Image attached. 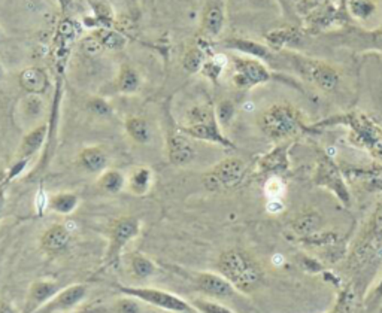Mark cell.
<instances>
[{"instance_id":"1","label":"cell","mask_w":382,"mask_h":313,"mask_svg":"<svg viewBox=\"0 0 382 313\" xmlns=\"http://www.w3.org/2000/svg\"><path fill=\"white\" fill-rule=\"evenodd\" d=\"M217 267L219 274L235 286L238 293H251L263 281L260 265L240 249H228L219 255Z\"/></svg>"},{"instance_id":"2","label":"cell","mask_w":382,"mask_h":313,"mask_svg":"<svg viewBox=\"0 0 382 313\" xmlns=\"http://www.w3.org/2000/svg\"><path fill=\"white\" fill-rule=\"evenodd\" d=\"M184 134L190 139L215 144L224 148H233L228 139L223 134L221 125L215 118V111L212 108H194L190 111V121L187 125H179Z\"/></svg>"},{"instance_id":"3","label":"cell","mask_w":382,"mask_h":313,"mask_svg":"<svg viewBox=\"0 0 382 313\" xmlns=\"http://www.w3.org/2000/svg\"><path fill=\"white\" fill-rule=\"evenodd\" d=\"M141 219L136 216H121L115 219L109 228L108 248L102 263L105 265V269L118 267L121 264L123 251L141 233Z\"/></svg>"},{"instance_id":"4","label":"cell","mask_w":382,"mask_h":313,"mask_svg":"<svg viewBox=\"0 0 382 313\" xmlns=\"http://www.w3.org/2000/svg\"><path fill=\"white\" fill-rule=\"evenodd\" d=\"M117 289L123 295L133 297L139 301H142V303L151 305L154 307L163 309L172 313L194 310V307L189 303V301H185L177 294L163 291V289L148 288V286H127V285H117Z\"/></svg>"},{"instance_id":"5","label":"cell","mask_w":382,"mask_h":313,"mask_svg":"<svg viewBox=\"0 0 382 313\" xmlns=\"http://www.w3.org/2000/svg\"><path fill=\"white\" fill-rule=\"evenodd\" d=\"M287 57L300 75L308 79L309 83L320 87L321 90L332 91L339 85L341 78L333 66L315 59H309V57L300 54H288Z\"/></svg>"},{"instance_id":"6","label":"cell","mask_w":382,"mask_h":313,"mask_svg":"<svg viewBox=\"0 0 382 313\" xmlns=\"http://www.w3.org/2000/svg\"><path fill=\"white\" fill-rule=\"evenodd\" d=\"M245 163L239 158L219 161L203 175V183L210 191H224L238 187L245 176Z\"/></svg>"},{"instance_id":"7","label":"cell","mask_w":382,"mask_h":313,"mask_svg":"<svg viewBox=\"0 0 382 313\" xmlns=\"http://www.w3.org/2000/svg\"><path fill=\"white\" fill-rule=\"evenodd\" d=\"M272 78L273 74L269 71L268 66L257 59H251V57H235L233 59L231 83L236 88H254L269 83Z\"/></svg>"},{"instance_id":"8","label":"cell","mask_w":382,"mask_h":313,"mask_svg":"<svg viewBox=\"0 0 382 313\" xmlns=\"http://www.w3.org/2000/svg\"><path fill=\"white\" fill-rule=\"evenodd\" d=\"M297 125L299 120L296 112L292 108L282 106V104L272 106L264 112L261 118L263 132L273 139H281L292 134L296 132Z\"/></svg>"},{"instance_id":"9","label":"cell","mask_w":382,"mask_h":313,"mask_svg":"<svg viewBox=\"0 0 382 313\" xmlns=\"http://www.w3.org/2000/svg\"><path fill=\"white\" fill-rule=\"evenodd\" d=\"M166 151L170 165L178 167L190 165L196 155L190 137L184 134L179 125H175V123L169 124L166 133Z\"/></svg>"},{"instance_id":"10","label":"cell","mask_w":382,"mask_h":313,"mask_svg":"<svg viewBox=\"0 0 382 313\" xmlns=\"http://www.w3.org/2000/svg\"><path fill=\"white\" fill-rule=\"evenodd\" d=\"M194 282L205 297L212 300H227L235 297L238 293L235 286L219 273L199 272L196 273Z\"/></svg>"},{"instance_id":"11","label":"cell","mask_w":382,"mask_h":313,"mask_svg":"<svg viewBox=\"0 0 382 313\" xmlns=\"http://www.w3.org/2000/svg\"><path fill=\"white\" fill-rule=\"evenodd\" d=\"M87 295V286L83 284H75L67 286L63 291L57 293L48 303H45L39 310L34 313H59L67 312L78 306Z\"/></svg>"},{"instance_id":"12","label":"cell","mask_w":382,"mask_h":313,"mask_svg":"<svg viewBox=\"0 0 382 313\" xmlns=\"http://www.w3.org/2000/svg\"><path fill=\"white\" fill-rule=\"evenodd\" d=\"M226 0H206L202 11V30L211 38H217L224 29Z\"/></svg>"},{"instance_id":"13","label":"cell","mask_w":382,"mask_h":313,"mask_svg":"<svg viewBox=\"0 0 382 313\" xmlns=\"http://www.w3.org/2000/svg\"><path fill=\"white\" fill-rule=\"evenodd\" d=\"M60 291L59 284H55L53 281H36L33 282L29 288V294L26 298V305L25 309H22V313H34L39 310L45 303L48 301Z\"/></svg>"},{"instance_id":"14","label":"cell","mask_w":382,"mask_h":313,"mask_svg":"<svg viewBox=\"0 0 382 313\" xmlns=\"http://www.w3.org/2000/svg\"><path fill=\"white\" fill-rule=\"evenodd\" d=\"M15 115H17L20 125L30 127V130L33 129V127L39 125L41 117L43 115V102H42L41 96L27 95V96L22 97L17 103Z\"/></svg>"},{"instance_id":"15","label":"cell","mask_w":382,"mask_h":313,"mask_svg":"<svg viewBox=\"0 0 382 313\" xmlns=\"http://www.w3.org/2000/svg\"><path fill=\"white\" fill-rule=\"evenodd\" d=\"M48 132L50 127L48 123H41L39 125L33 127L32 130H29L18 148V160H27L32 158L34 154L39 153L42 146L48 141Z\"/></svg>"},{"instance_id":"16","label":"cell","mask_w":382,"mask_h":313,"mask_svg":"<svg viewBox=\"0 0 382 313\" xmlns=\"http://www.w3.org/2000/svg\"><path fill=\"white\" fill-rule=\"evenodd\" d=\"M223 45L227 50L238 51L240 54L251 57V59H257L263 63H269L273 60V55L269 50V46L259 43L256 41L244 39V38H228V39H224Z\"/></svg>"},{"instance_id":"17","label":"cell","mask_w":382,"mask_h":313,"mask_svg":"<svg viewBox=\"0 0 382 313\" xmlns=\"http://www.w3.org/2000/svg\"><path fill=\"white\" fill-rule=\"evenodd\" d=\"M18 83L27 95H34V96H42L43 92H46V90L50 88L48 75H46L43 69L38 66L26 67L25 71L20 74Z\"/></svg>"},{"instance_id":"18","label":"cell","mask_w":382,"mask_h":313,"mask_svg":"<svg viewBox=\"0 0 382 313\" xmlns=\"http://www.w3.org/2000/svg\"><path fill=\"white\" fill-rule=\"evenodd\" d=\"M71 243V231L63 224H54L45 230L41 237V248L46 253H59Z\"/></svg>"},{"instance_id":"19","label":"cell","mask_w":382,"mask_h":313,"mask_svg":"<svg viewBox=\"0 0 382 313\" xmlns=\"http://www.w3.org/2000/svg\"><path fill=\"white\" fill-rule=\"evenodd\" d=\"M125 179H127L125 188L129 190L130 194L136 197H144L153 188L154 173L146 166H139L135 167L129 175L125 176Z\"/></svg>"},{"instance_id":"20","label":"cell","mask_w":382,"mask_h":313,"mask_svg":"<svg viewBox=\"0 0 382 313\" xmlns=\"http://www.w3.org/2000/svg\"><path fill=\"white\" fill-rule=\"evenodd\" d=\"M79 163L88 173H102L107 170L108 155L100 146H86L79 153Z\"/></svg>"},{"instance_id":"21","label":"cell","mask_w":382,"mask_h":313,"mask_svg":"<svg viewBox=\"0 0 382 313\" xmlns=\"http://www.w3.org/2000/svg\"><path fill=\"white\" fill-rule=\"evenodd\" d=\"M124 129L132 141L137 145H146L151 141V129L142 117H129L124 121Z\"/></svg>"},{"instance_id":"22","label":"cell","mask_w":382,"mask_h":313,"mask_svg":"<svg viewBox=\"0 0 382 313\" xmlns=\"http://www.w3.org/2000/svg\"><path fill=\"white\" fill-rule=\"evenodd\" d=\"M346 46H354L357 50H378L382 51V30L367 33H353L345 41Z\"/></svg>"},{"instance_id":"23","label":"cell","mask_w":382,"mask_h":313,"mask_svg":"<svg viewBox=\"0 0 382 313\" xmlns=\"http://www.w3.org/2000/svg\"><path fill=\"white\" fill-rule=\"evenodd\" d=\"M79 206V195L75 193H57L48 199V207L59 215H71Z\"/></svg>"},{"instance_id":"24","label":"cell","mask_w":382,"mask_h":313,"mask_svg":"<svg viewBox=\"0 0 382 313\" xmlns=\"http://www.w3.org/2000/svg\"><path fill=\"white\" fill-rule=\"evenodd\" d=\"M115 88L121 95H135L141 88V76L130 66H123L115 81Z\"/></svg>"},{"instance_id":"25","label":"cell","mask_w":382,"mask_h":313,"mask_svg":"<svg viewBox=\"0 0 382 313\" xmlns=\"http://www.w3.org/2000/svg\"><path fill=\"white\" fill-rule=\"evenodd\" d=\"M125 176L117 169H108L100 173L99 188L107 194H120L125 188Z\"/></svg>"},{"instance_id":"26","label":"cell","mask_w":382,"mask_h":313,"mask_svg":"<svg viewBox=\"0 0 382 313\" xmlns=\"http://www.w3.org/2000/svg\"><path fill=\"white\" fill-rule=\"evenodd\" d=\"M93 36L99 41L103 50L120 51V50L125 48V45H127V39H125L124 34H121L120 32L111 30L108 27H99L97 30L93 32Z\"/></svg>"},{"instance_id":"27","label":"cell","mask_w":382,"mask_h":313,"mask_svg":"<svg viewBox=\"0 0 382 313\" xmlns=\"http://www.w3.org/2000/svg\"><path fill=\"white\" fill-rule=\"evenodd\" d=\"M300 39L299 32L292 27L276 29L268 33L266 41H268V46H271L275 51H281L287 43H294Z\"/></svg>"},{"instance_id":"28","label":"cell","mask_w":382,"mask_h":313,"mask_svg":"<svg viewBox=\"0 0 382 313\" xmlns=\"http://www.w3.org/2000/svg\"><path fill=\"white\" fill-rule=\"evenodd\" d=\"M130 269L132 273L139 277V279H146V277L156 273L157 265L151 258L145 257L144 253H133L130 258Z\"/></svg>"},{"instance_id":"29","label":"cell","mask_w":382,"mask_h":313,"mask_svg":"<svg viewBox=\"0 0 382 313\" xmlns=\"http://www.w3.org/2000/svg\"><path fill=\"white\" fill-rule=\"evenodd\" d=\"M205 62H206L205 53L199 48V46H193V48H190L187 53L184 54L182 67L187 74L194 75L198 72H202V67H203Z\"/></svg>"},{"instance_id":"30","label":"cell","mask_w":382,"mask_h":313,"mask_svg":"<svg viewBox=\"0 0 382 313\" xmlns=\"http://www.w3.org/2000/svg\"><path fill=\"white\" fill-rule=\"evenodd\" d=\"M226 64H227V59L224 55H212L210 60L205 62V64L202 67V74L207 79L212 81L214 84H217L219 76H221V74L224 71Z\"/></svg>"},{"instance_id":"31","label":"cell","mask_w":382,"mask_h":313,"mask_svg":"<svg viewBox=\"0 0 382 313\" xmlns=\"http://www.w3.org/2000/svg\"><path fill=\"white\" fill-rule=\"evenodd\" d=\"M190 305L199 313H236L230 307L218 303V301H215L212 298H207V297L206 298H203V297L194 298V300H191Z\"/></svg>"},{"instance_id":"32","label":"cell","mask_w":382,"mask_h":313,"mask_svg":"<svg viewBox=\"0 0 382 313\" xmlns=\"http://www.w3.org/2000/svg\"><path fill=\"white\" fill-rule=\"evenodd\" d=\"M350 13L353 14V17H355L357 20H369L375 14L376 11V5L374 0H350L348 4Z\"/></svg>"},{"instance_id":"33","label":"cell","mask_w":382,"mask_h":313,"mask_svg":"<svg viewBox=\"0 0 382 313\" xmlns=\"http://www.w3.org/2000/svg\"><path fill=\"white\" fill-rule=\"evenodd\" d=\"M214 111H215V118H217L218 124L221 127H226L231 123V120H233L236 108H235L233 102L223 100L217 104V108Z\"/></svg>"},{"instance_id":"34","label":"cell","mask_w":382,"mask_h":313,"mask_svg":"<svg viewBox=\"0 0 382 313\" xmlns=\"http://www.w3.org/2000/svg\"><path fill=\"white\" fill-rule=\"evenodd\" d=\"M87 108L91 113H95L96 117L100 118H109L114 113L111 103H108L103 97H91L87 102Z\"/></svg>"},{"instance_id":"35","label":"cell","mask_w":382,"mask_h":313,"mask_svg":"<svg viewBox=\"0 0 382 313\" xmlns=\"http://www.w3.org/2000/svg\"><path fill=\"white\" fill-rule=\"evenodd\" d=\"M264 193L269 200H281L285 193V185L278 176H272L264 185Z\"/></svg>"},{"instance_id":"36","label":"cell","mask_w":382,"mask_h":313,"mask_svg":"<svg viewBox=\"0 0 382 313\" xmlns=\"http://www.w3.org/2000/svg\"><path fill=\"white\" fill-rule=\"evenodd\" d=\"M115 313H141V305H139V300L124 295L123 298L117 300V303L114 306Z\"/></svg>"},{"instance_id":"37","label":"cell","mask_w":382,"mask_h":313,"mask_svg":"<svg viewBox=\"0 0 382 313\" xmlns=\"http://www.w3.org/2000/svg\"><path fill=\"white\" fill-rule=\"evenodd\" d=\"M81 46H83V50L88 54V55H96L97 53H100L103 48H102V45L99 43V41L93 36H88L86 38L83 42H81Z\"/></svg>"},{"instance_id":"38","label":"cell","mask_w":382,"mask_h":313,"mask_svg":"<svg viewBox=\"0 0 382 313\" xmlns=\"http://www.w3.org/2000/svg\"><path fill=\"white\" fill-rule=\"evenodd\" d=\"M284 211V203L281 200H269L268 203V212L271 214H280Z\"/></svg>"},{"instance_id":"39","label":"cell","mask_w":382,"mask_h":313,"mask_svg":"<svg viewBox=\"0 0 382 313\" xmlns=\"http://www.w3.org/2000/svg\"><path fill=\"white\" fill-rule=\"evenodd\" d=\"M6 185H8L6 181L0 185V214H2L4 207L6 204Z\"/></svg>"},{"instance_id":"40","label":"cell","mask_w":382,"mask_h":313,"mask_svg":"<svg viewBox=\"0 0 382 313\" xmlns=\"http://www.w3.org/2000/svg\"><path fill=\"white\" fill-rule=\"evenodd\" d=\"M0 313H15V310L8 303V301L0 300Z\"/></svg>"},{"instance_id":"41","label":"cell","mask_w":382,"mask_h":313,"mask_svg":"<svg viewBox=\"0 0 382 313\" xmlns=\"http://www.w3.org/2000/svg\"><path fill=\"white\" fill-rule=\"evenodd\" d=\"M272 263H273V264H276V265H280V264H282V263H284V257H282L281 253H276L275 257L272 258Z\"/></svg>"},{"instance_id":"42","label":"cell","mask_w":382,"mask_h":313,"mask_svg":"<svg viewBox=\"0 0 382 313\" xmlns=\"http://www.w3.org/2000/svg\"><path fill=\"white\" fill-rule=\"evenodd\" d=\"M59 4H60V6H62V9H63V11H66V9L71 8V5H72V0H59Z\"/></svg>"},{"instance_id":"43","label":"cell","mask_w":382,"mask_h":313,"mask_svg":"<svg viewBox=\"0 0 382 313\" xmlns=\"http://www.w3.org/2000/svg\"><path fill=\"white\" fill-rule=\"evenodd\" d=\"M376 224H378V227L382 230V207H381V211H379V214H378V219H376Z\"/></svg>"},{"instance_id":"44","label":"cell","mask_w":382,"mask_h":313,"mask_svg":"<svg viewBox=\"0 0 382 313\" xmlns=\"http://www.w3.org/2000/svg\"><path fill=\"white\" fill-rule=\"evenodd\" d=\"M2 78H4V67L2 64H0V81H2Z\"/></svg>"},{"instance_id":"45","label":"cell","mask_w":382,"mask_h":313,"mask_svg":"<svg viewBox=\"0 0 382 313\" xmlns=\"http://www.w3.org/2000/svg\"><path fill=\"white\" fill-rule=\"evenodd\" d=\"M181 313H199V312L194 309V310H190V312H181Z\"/></svg>"}]
</instances>
